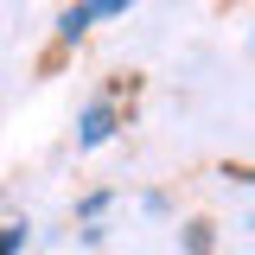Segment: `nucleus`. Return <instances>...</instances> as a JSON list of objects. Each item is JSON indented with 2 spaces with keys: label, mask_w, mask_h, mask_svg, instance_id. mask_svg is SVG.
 Instances as JSON below:
<instances>
[{
  "label": "nucleus",
  "mask_w": 255,
  "mask_h": 255,
  "mask_svg": "<svg viewBox=\"0 0 255 255\" xmlns=\"http://www.w3.org/2000/svg\"><path fill=\"white\" fill-rule=\"evenodd\" d=\"M109 134H115V109H109V102H90V109H83V134H77V140H83V147H102Z\"/></svg>",
  "instance_id": "f257e3e1"
},
{
  "label": "nucleus",
  "mask_w": 255,
  "mask_h": 255,
  "mask_svg": "<svg viewBox=\"0 0 255 255\" xmlns=\"http://www.w3.org/2000/svg\"><path fill=\"white\" fill-rule=\"evenodd\" d=\"M90 19H96V13H90V0H77V6L58 19V38H83V32H90Z\"/></svg>",
  "instance_id": "f03ea898"
},
{
  "label": "nucleus",
  "mask_w": 255,
  "mask_h": 255,
  "mask_svg": "<svg viewBox=\"0 0 255 255\" xmlns=\"http://www.w3.org/2000/svg\"><path fill=\"white\" fill-rule=\"evenodd\" d=\"M26 249V223H0V255H19Z\"/></svg>",
  "instance_id": "7ed1b4c3"
},
{
  "label": "nucleus",
  "mask_w": 255,
  "mask_h": 255,
  "mask_svg": "<svg viewBox=\"0 0 255 255\" xmlns=\"http://www.w3.org/2000/svg\"><path fill=\"white\" fill-rule=\"evenodd\" d=\"M185 249L191 255H211V223H191V230H185Z\"/></svg>",
  "instance_id": "20e7f679"
},
{
  "label": "nucleus",
  "mask_w": 255,
  "mask_h": 255,
  "mask_svg": "<svg viewBox=\"0 0 255 255\" xmlns=\"http://www.w3.org/2000/svg\"><path fill=\"white\" fill-rule=\"evenodd\" d=\"M122 6H134V0H90V13H96V19H109V13H122Z\"/></svg>",
  "instance_id": "39448f33"
}]
</instances>
